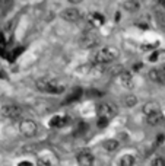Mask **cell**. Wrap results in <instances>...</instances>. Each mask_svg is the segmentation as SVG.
Listing matches in <instances>:
<instances>
[{
  "mask_svg": "<svg viewBox=\"0 0 165 166\" xmlns=\"http://www.w3.org/2000/svg\"><path fill=\"white\" fill-rule=\"evenodd\" d=\"M18 166H32V163H29V162H21Z\"/></svg>",
  "mask_w": 165,
  "mask_h": 166,
  "instance_id": "4dcf8cb0",
  "label": "cell"
},
{
  "mask_svg": "<svg viewBox=\"0 0 165 166\" xmlns=\"http://www.w3.org/2000/svg\"><path fill=\"white\" fill-rule=\"evenodd\" d=\"M35 86L39 92H44V93H53V95H59L64 92V85L60 83L56 79H47V77H41L35 82Z\"/></svg>",
  "mask_w": 165,
  "mask_h": 166,
  "instance_id": "7a4b0ae2",
  "label": "cell"
},
{
  "mask_svg": "<svg viewBox=\"0 0 165 166\" xmlns=\"http://www.w3.org/2000/svg\"><path fill=\"white\" fill-rule=\"evenodd\" d=\"M123 6L126 7L127 10L136 12L140 9V2H138V0H126V2H123Z\"/></svg>",
  "mask_w": 165,
  "mask_h": 166,
  "instance_id": "e0dca14e",
  "label": "cell"
},
{
  "mask_svg": "<svg viewBox=\"0 0 165 166\" xmlns=\"http://www.w3.org/2000/svg\"><path fill=\"white\" fill-rule=\"evenodd\" d=\"M86 128H88V125H86L85 122H80V124H79V127H77V133H80V131H85Z\"/></svg>",
  "mask_w": 165,
  "mask_h": 166,
  "instance_id": "83f0119b",
  "label": "cell"
},
{
  "mask_svg": "<svg viewBox=\"0 0 165 166\" xmlns=\"http://www.w3.org/2000/svg\"><path fill=\"white\" fill-rule=\"evenodd\" d=\"M118 19H120V13H116V21L118 22Z\"/></svg>",
  "mask_w": 165,
  "mask_h": 166,
  "instance_id": "836d02e7",
  "label": "cell"
},
{
  "mask_svg": "<svg viewBox=\"0 0 165 166\" xmlns=\"http://www.w3.org/2000/svg\"><path fill=\"white\" fill-rule=\"evenodd\" d=\"M138 102H139L138 98L132 93H127L121 98V105L124 106V108H133V106L138 105Z\"/></svg>",
  "mask_w": 165,
  "mask_h": 166,
  "instance_id": "9a60e30c",
  "label": "cell"
},
{
  "mask_svg": "<svg viewBox=\"0 0 165 166\" xmlns=\"http://www.w3.org/2000/svg\"><path fill=\"white\" fill-rule=\"evenodd\" d=\"M6 47V39H5V35L0 32V51H3Z\"/></svg>",
  "mask_w": 165,
  "mask_h": 166,
  "instance_id": "484cf974",
  "label": "cell"
},
{
  "mask_svg": "<svg viewBox=\"0 0 165 166\" xmlns=\"http://www.w3.org/2000/svg\"><path fill=\"white\" fill-rule=\"evenodd\" d=\"M146 122H148L149 125H161V124H164L165 122V115L162 112H158V114H154V115L151 117H146Z\"/></svg>",
  "mask_w": 165,
  "mask_h": 166,
  "instance_id": "5bb4252c",
  "label": "cell"
},
{
  "mask_svg": "<svg viewBox=\"0 0 165 166\" xmlns=\"http://www.w3.org/2000/svg\"><path fill=\"white\" fill-rule=\"evenodd\" d=\"M102 147H104L105 152H108V153H114V152L118 150L120 143H118L117 140H114V138H110V140H105L104 143H102Z\"/></svg>",
  "mask_w": 165,
  "mask_h": 166,
  "instance_id": "2e32d148",
  "label": "cell"
},
{
  "mask_svg": "<svg viewBox=\"0 0 165 166\" xmlns=\"http://www.w3.org/2000/svg\"><path fill=\"white\" fill-rule=\"evenodd\" d=\"M156 18L159 19V25L165 28V10L164 9H158L156 10Z\"/></svg>",
  "mask_w": 165,
  "mask_h": 166,
  "instance_id": "44dd1931",
  "label": "cell"
},
{
  "mask_svg": "<svg viewBox=\"0 0 165 166\" xmlns=\"http://www.w3.org/2000/svg\"><path fill=\"white\" fill-rule=\"evenodd\" d=\"M89 95H91V96H101L102 93H101V92H95V89H94L92 92H89Z\"/></svg>",
  "mask_w": 165,
  "mask_h": 166,
  "instance_id": "f546056e",
  "label": "cell"
},
{
  "mask_svg": "<svg viewBox=\"0 0 165 166\" xmlns=\"http://www.w3.org/2000/svg\"><path fill=\"white\" fill-rule=\"evenodd\" d=\"M82 89H79V88H76L73 92H72V95H69L66 99H64V104H72V102H75V101H77L80 96H82Z\"/></svg>",
  "mask_w": 165,
  "mask_h": 166,
  "instance_id": "ac0fdd59",
  "label": "cell"
},
{
  "mask_svg": "<svg viewBox=\"0 0 165 166\" xmlns=\"http://www.w3.org/2000/svg\"><path fill=\"white\" fill-rule=\"evenodd\" d=\"M158 60V53H154V54L149 57V61H156Z\"/></svg>",
  "mask_w": 165,
  "mask_h": 166,
  "instance_id": "f1b7e54d",
  "label": "cell"
},
{
  "mask_svg": "<svg viewBox=\"0 0 165 166\" xmlns=\"http://www.w3.org/2000/svg\"><path fill=\"white\" fill-rule=\"evenodd\" d=\"M118 80H120V85L123 86L124 89H127V90H130V89H133V86H134V79H133L132 73L129 72H123L118 76Z\"/></svg>",
  "mask_w": 165,
  "mask_h": 166,
  "instance_id": "8fae6325",
  "label": "cell"
},
{
  "mask_svg": "<svg viewBox=\"0 0 165 166\" xmlns=\"http://www.w3.org/2000/svg\"><path fill=\"white\" fill-rule=\"evenodd\" d=\"M37 165L38 166H53V163H51V160L45 159V157H39L38 160H37Z\"/></svg>",
  "mask_w": 165,
  "mask_h": 166,
  "instance_id": "603a6c76",
  "label": "cell"
},
{
  "mask_svg": "<svg viewBox=\"0 0 165 166\" xmlns=\"http://www.w3.org/2000/svg\"><path fill=\"white\" fill-rule=\"evenodd\" d=\"M108 121H110V120H107V118H101V117H99L97 125H98L99 128H105L107 125H108Z\"/></svg>",
  "mask_w": 165,
  "mask_h": 166,
  "instance_id": "cb8c5ba5",
  "label": "cell"
},
{
  "mask_svg": "<svg viewBox=\"0 0 165 166\" xmlns=\"http://www.w3.org/2000/svg\"><path fill=\"white\" fill-rule=\"evenodd\" d=\"M60 16L63 21H66V22H77L80 18H82V13L77 10L76 7H67L64 10H61Z\"/></svg>",
  "mask_w": 165,
  "mask_h": 166,
  "instance_id": "52a82bcc",
  "label": "cell"
},
{
  "mask_svg": "<svg viewBox=\"0 0 165 166\" xmlns=\"http://www.w3.org/2000/svg\"><path fill=\"white\" fill-rule=\"evenodd\" d=\"M159 5H161V6H162V7H164V9H165V0H162V2H159Z\"/></svg>",
  "mask_w": 165,
  "mask_h": 166,
  "instance_id": "d6a6232c",
  "label": "cell"
},
{
  "mask_svg": "<svg viewBox=\"0 0 165 166\" xmlns=\"http://www.w3.org/2000/svg\"><path fill=\"white\" fill-rule=\"evenodd\" d=\"M69 121H70V118H69V117H59V115H56V117H53V118L50 120V127H51V128H61V127H64V125H67Z\"/></svg>",
  "mask_w": 165,
  "mask_h": 166,
  "instance_id": "7c38bea8",
  "label": "cell"
},
{
  "mask_svg": "<svg viewBox=\"0 0 165 166\" xmlns=\"http://www.w3.org/2000/svg\"><path fill=\"white\" fill-rule=\"evenodd\" d=\"M88 21H89V23H91V25L94 26V29H95V28L101 26V25L105 22V18L102 16L101 13H97V12H94V13H89Z\"/></svg>",
  "mask_w": 165,
  "mask_h": 166,
  "instance_id": "4fadbf2b",
  "label": "cell"
},
{
  "mask_svg": "<svg viewBox=\"0 0 165 166\" xmlns=\"http://www.w3.org/2000/svg\"><path fill=\"white\" fill-rule=\"evenodd\" d=\"M164 141H165V136L164 134H158V137H156V146H161Z\"/></svg>",
  "mask_w": 165,
  "mask_h": 166,
  "instance_id": "4316f807",
  "label": "cell"
},
{
  "mask_svg": "<svg viewBox=\"0 0 165 166\" xmlns=\"http://www.w3.org/2000/svg\"><path fill=\"white\" fill-rule=\"evenodd\" d=\"M164 155H165V147H164Z\"/></svg>",
  "mask_w": 165,
  "mask_h": 166,
  "instance_id": "e575fe53",
  "label": "cell"
},
{
  "mask_svg": "<svg viewBox=\"0 0 165 166\" xmlns=\"http://www.w3.org/2000/svg\"><path fill=\"white\" fill-rule=\"evenodd\" d=\"M118 57H120V50L108 45V47H102V48L95 51L91 57V60L95 66H105V64H110L113 61H116Z\"/></svg>",
  "mask_w": 165,
  "mask_h": 166,
  "instance_id": "6da1fadb",
  "label": "cell"
},
{
  "mask_svg": "<svg viewBox=\"0 0 165 166\" xmlns=\"http://www.w3.org/2000/svg\"><path fill=\"white\" fill-rule=\"evenodd\" d=\"M117 112H118V108L113 102H99L98 105H97V114L101 118L110 120V118L117 115Z\"/></svg>",
  "mask_w": 165,
  "mask_h": 166,
  "instance_id": "277c9868",
  "label": "cell"
},
{
  "mask_svg": "<svg viewBox=\"0 0 165 166\" xmlns=\"http://www.w3.org/2000/svg\"><path fill=\"white\" fill-rule=\"evenodd\" d=\"M121 73H123V66H121V64L113 66L110 69V74H113V76H116V74H118V76H120Z\"/></svg>",
  "mask_w": 165,
  "mask_h": 166,
  "instance_id": "7402d4cb",
  "label": "cell"
},
{
  "mask_svg": "<svg viewBox=\"0 0 165 166\" xmlns=\"http://www.w3.org/2000/svg\"><path fill=\"white\" fill-rule=\"evenodd\" d=\"M99 41H101V38H99L98 32H97L95 29H89V31H86L85 34H82V37L77 41V44H79V47L83 48V50H89V48L97 47V45L99 44Z\"/></svg>",
  "mask_w": 165,
  "mask_h": 166,
  "instance_id": "3957f363",
  "label": "cell"
},
{
  "mask_svg": "<svg viewBox=\"0 0 165 166\" xmlns=\"http://www.w3.org/2000/svg\"><path fill=\"white\" fill-rule=\"evenodd\" d=\"M19 133L22 134L23 137H34L38 133V124L32 120H23L19 124Z\"/></svg>",
  "mask_w": 165,
  "mask_h": 166,
  "instance_id": "5b68a950",
  "label": "cell"
},
{
  "mask_svg": "<svg viewBox=\"0 0 165 166\" xmlns=\"http://www.w3.org/2000/svg\"><path fill=\"white\" fill-rule=\"evenodd\" d=\"M0 114L5 118H10V120H16L19 117H22L23 109L19 105H5L0 108Z\"/></svg>",
  "mask_w": 165,
  "mask_h": 166,
  "instance_id": "8992f818",
  "label": "cell"
},
{
  "mask_svg": "<svg viewBox=\"0 0 165 166\" xmlns=\"http://www.w3.org/2000/svg\"><path fill=\"white\" fill-rule=\"evenodd\" d=\"M149 80H152L155 83H159V85H165V70L164 69H152L148 73Z\"/></svg>",
  "mask_w": 165,
  "mask_h": 166,
  "instance_id": "9c48e42d",
  "label": "cell"
},
{
  "mask_svg": "<svg viewBox=\"0 0 165 166\" xmlns=\"http://www.w3.org/2000/svg\"><path fill=\"white\" fill-rule=\"evenodd\" d=\"M95 162V157L92 155L91 149H83L82 152H79L77 155V163L80 166H92Z\"/></svg>",
  "mask_w": 165,
  "mask_h": 166,
  "instance_id": "ba28073f",
  "label": "cell"
},
{
  "mask_svg": "<svg viewBox=\"0 0 165 166\" xmlns=\"http://www.w3.org/2000/svg\"><path fill=\"white\" fill-rule=\"evenodd\" d=\"M134 162H136L134 156L126 155V156H123L120 160H118V166H133V165H134Z\"/></svg>",
  "mask_w": 165,
  "mask_h": 166,
  "instance_id": "d6986e66",
  "label": "cell"
},
{
  "mask_svg": "<svg viewBox=\"0 0 165 166\" xmlns=\"http://www.w3.org/2000/svg\"><path fill=\"white\" fill-rule=\"evenodd\" d=\"M156 47H158V42H154V44H146V45H142V47H140V50L148 51V50H154V48H156Z\"/></svg>",
  "mask_w": 165,
  "mask_h": 166,
  "instance_id": "d4e9b609",
  "label": "cell"
},
{
  "mask_svg": "<svg viewBox=\"0 0 165 166\" xmlns=\"http://www.w3.org/2000/svg\"><path fill=\"white\" fill-rule=\"evenodd\" d=\"M151 165L152 166H165V157L164 156H156V157L152 159Z\"/></svg>",
  "mask_w": 165,
  "mask_h": 166,
  "instance_id": "ffe728a7",
  "label": "cell"
},
{
  "mask_svg": "<svg viewBox=\"0 0 165 166\" xmlns=\"http://www.w3.org/2000/svg\"><path fill=\"white\" fill-rule=\"evenodd\" d=\"M142 111L146 117H151V115H154V114H158V112H162V111H161V105L156 101H149V102H146V104L143 105Z\"/></svg>",
  "mask_w": 165,
  "mask_h": 166,
  "instance_id": "30bf717a",
  "label": "cell"
},
{
  "mask_svg": "<svg viewBox=\"0 0 165 166\" xmlns=\"http://www.w3.org/2000/svg\"><path fill=\"white\" fill-rule=\"evenodd\" d=\"M142 66H143L142 63H140V64H134V70H136V72H138L139 69H142Z\"/></svg>",
  "mask_w": 165,
  "mask_h": 166,
  "instance_id": "1f68e13d",
  "label": "cell"
}]
</instances>
